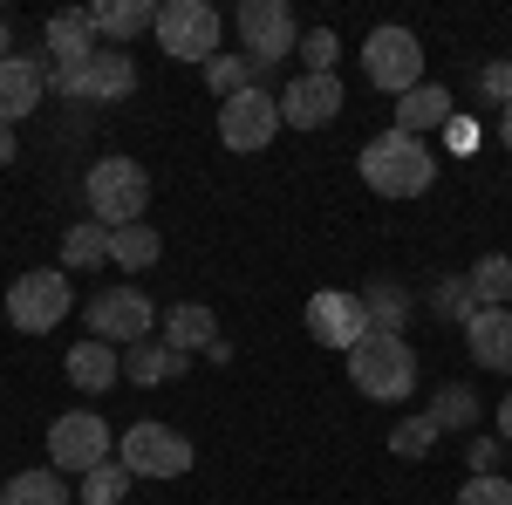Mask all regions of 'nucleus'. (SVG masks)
Instances as JSON below:
<instances>
[{
    "label": "nucleus",
    "instance_id": "obj_1",
    "mask_svg": "<svg viewBox=\"0 0 512 505\" xmlns=\"http://www.w3.org/2000/svg\"><path fill=\"white\" fill-rule=\"evenodd\" d=\"M355 171H362V185L376 198H424L437 185V157L424 137H403V130H383V137H369L362 157H355Z\"/></svg>",
    "mask_w": 512,
    "mask_h": 505
},
{
    "label": "nucleus",
    "instance_id": "obj_2",
    "mask_svg": "<svg viewBox=\"0 0 512 505\" xmlns=\"http://www.w3.org/2000/svg\"><path fill=\"white\" fill-rule=\"evenodd\" d=\"M82 205H89V219L96 226H137L144 219V205H151V171L137 164V157H96L89 164V178H82Z\"/></svg>",
    "mask_w": 512,
    "mask_h": 505
},
{
    "label": "nucleus",
    "instance_id": "obj_3",
    "mask_svg": "<svg viewBox=\"0 0 512 505\" xmlns=\"http://www.w3.org/2000/svg\"><path fill=\"white\" fill-rule=\"evenodd\" d=\"M349 383L369 403H410L417 396V349L403 335H369L349 349Z\"/></svg>",
    "mask_w": 512,
    "mask_h": 505
},
{
    "label": "nucleus",
    "instance_id": "obj_4",
    "mask_svg": "<svg viewBox=\"0 0 512 505\" xmlns=\"http://www.w3.org/2000/svg\"><path fill=\"white\" fill-rule=\"evenodd\" d=\"M158 48L171 55V62H212L219 55V41H226V14L212 7V0H164L158 7Z\"/></svg>",
    "mask_w": 512,
    "mask_h": 505
},
{
    "label": "nucleus",
    "instance_id": "obj_5",
    "mask_svg": "<svg viewBox=\"0 0 512 505\" xmlns=\"http://www.w3.org/2000/svg\"><path fill=\"white\" fill-rule=\"evenodd\" d=\"M89 342H110V349H137V342H158V308L144 287H103L89 308H82Z\"/></svg>",
    "mask_w": 512,
    "mask_h": 505
},
{
    "label": "nucleus",
    "instance_id": "obj_6",
    "mask_svg": "<svg viewBox=\"0 0 512 505\" xmlns=\"http://www.w3.org/2000/svg\"><path fill=\"white\" fill-rule=\"evenodd\" d=\"M110 458H117V430L103 424L96 410H62L48 424V465L62 471V478H89V471L110 465Z\"/></svg>",
    "mask_w": 512,
    "mask_h": 505
},
{
    "label": "nucleus",
    "instance_id": "obj_7",
    "mask_svg": "<svg viewBox=\"0 0 512 505\" xmlns=\"http://www.w3.org/2000/svg\"><path fill=\"white\" fill-rule=\"evenodd\" d=\"M192 437L185 430L158 424V417H144V424H130L117 437V465L130 471V478H185L192 471Z\"/></svg>",
    "mask_w": 512,
    "mask_h": 505
},
{
    "label": "nucleus",
    "instance_id": "obj_8",
    "mask_svg": "<svg viewBox=\"0 0 512 505\" xmlns=\"http://www.w3.org/2000/svg\"><path fill=\"white\" fill-rule=\"evenodd\" d=\"M76 308V287H69V273L62 267H35L21 273L14 287H7V321L21 328V335H48V328H62Z\"/></svg>",
    "mask_w": 512,
    "mask_h": 505
},
{
    "label": "nucleus",
    "instance_id": "obj_9",
    "mask_svg": "<svg viewBox=\"0 0 512 505\" xmlns=\"http://www.w3.org/2000/svg\"><path fill=\"white\" fill-rule=\"evenodd\" d=\"M362 76L369 89H383V96H410L417 82H424V41L410 35V28H376V35L362 41Z\"/></svg>",
    "mask_w": 512,
    "mask_h": 505
},
{
    "label": "nucleus",
    "instance_id": "obj_10",
    "mask_svg": "<svg viewBox=\"0 0 512 505\" xmlns=\"http://www.w3.org/2000/svg\"><path fill=\"white\" fill-rule=\"evenodd\" d=\"M280 130V96L274 89H239V96H226L219 103V144L226 151H267Z\"/></svg>",
    "mask_w": 512,
    "mask_h": 505
},
{
    "label": "nucleus",
    "instance_id": "obj_11",
    "mask_svg": "<svg viewBox=\"0 0 512 505\" xmlns=\"http://www.w3.org/2000/svg\"><path fill=\"white\" fill-rule=\"evenodd\" d=\"M301 41H294V14L280 7V0H239V55H253L260 62V76L287 62Z\"/></svg>",
    "mask_w": 512,
    "mask_h": 505
},
{
    "label": "nucleus",
    "instance_id": "obj_12",
    "mask_svg": "<svg viewBox=\"0 0 512 505\" xmlns=\"http://www.w3.org/2000/svg\"><path fill=\"white\" fill-rule=\"evenodd\" d=\"M308 335H315L321 349H342V355H349L355 342H369L376 328H369L362 294H349V287H321L315 301H308Z\"/></svg>",
    "mask_w": 512,
    "mask_h": 505
},
{
    "label": "nucleus",
    "instance_id": "obj_13",
    "mask_svg": "<svg viewBox=\"0 0 512 505\" xmlns=\"http://www.w3.org/2000/svg\"><path fill=\"white\" fill-rule=\"evenodd\" d=\"M335 117H342V82L335 76H294L280 89V123H294V130H328Z\"/></svg>",
    "mask_w": 512,
    "mask_h": 505
},
{
    "label": "nucleus",
    "instance_id": "obj_14",
    "mask_svg": "<svg viewBox=\"0 0 512 505\" xmlns=\"http://www.w3.org/2000/svg\"><path fill=\"white\" fill-rule=\"evenodd\" d=\"M41 96H48V62H41V55H7V62H0V123L14 130Z\"/></svg>",
    "mask_w": 512,
    "mask_h": 505
},
{
    "label": "nucleus",
    "instance_id": "obj_15",
    "mask_svg": "<svg viewBox=\"0 0 512 505\" xmlns=\"http://www.w3.org/2000/svg\"><path fill=\"white\" fill-rule=\"evenodd\" d=\"M130 96H137V62H130V48H96V62H89V76H82V103L110 110V103H130Z\"/></svg>",
    "mask_w": 512,
    "mask_h": 505
},
{
    "label": "nucleus",
    "instance_id": "obj_16",
    "mask_svg": "<svg viewBox=\"0 0 512 505\" xmlns=\"http://www.w3.org/2000/svg\"><path fill=\"white\" fill-rule=\"evenodd\" d=\"M465 349H472L478 369L512 376V308H478L472 321H465Z\"/></svg>",
    "mask_w": 512,
    "mask_h": 505
},
{
    "label": "nucleus",
    "instance_id": "obj_17",
    "mask_svg": "<svg viewBox=\"0 0 512 505\" xmlns=\"http://www.w3.org/2000/svg\"><path fill=\"white\" fill-rule=\"evenodd\" d=\"M48 62H62V69H89L96 62V28H89V7H69V14H48Z\"/></svg>",
    "mask_w": 512,
    "mask_h": 505
},
{
    "label": "nucleus",
    "instance_id": "obj_18",
    "mask_svg": "<svg viewBox=\"0 0 512 505\" xmlns=\"http://www.w3.org/2000/svg\"><path fill=\"white\" fill-rule=\"evenodd\" d=\"M158 342L178 355H205L212 342H219V314L205 308V301H178V308L158 321Z\"/></svg>",
    "mask_w": 512,
    "mask_h": 505
},
{
    "label": "nucleus",
    "instance_id": "obj_19",
    "mask_svg": "<svg viewBox=\"0 0 512 505\" xmlns=\"http://www.w3.org/2000/svg\"><path fill=\"white\" fill-rule=\"evenodd\" d=\"M62 369H69V383H76V389L103 396V389H117V383H123V349H110V342H89V335H82L76 349H69V362H62Z\"/></svg>",
    "mask_w": 512,
    "mask_h": 505
},
{
    "label": "nucleus",
    "instance_id": "obj_20",
    "mask_svg": "<svg viewBox=\"0 0 512 505\" xmlns=\"http://www.w3.org/2000/svg\"><path fill=\"white\" fill-rule=\"evenodd\" d=\"M89 28L110 41V48H130L144 28H158V7L151 0H96L89 7Z\"/></svg>",
    "mask_w": 512,
    "mask_h": 505
},
{
    "label": "nucleus",
    "instance_id": "obj_21",
    "mask_svg": "<svg viewBox=\"0 0 512 505\" xmlns=\"http://www.w3.org/2000/svg\"><path fill=\"white\" fill-rule=\"evenodd\" d=\"M396 130H403V137H431V130H451V89H437V82H417L410 96H396Z\"/></svg>",
    "mask_w": 512,
    "mask_h": 505
},
{
    "label": "nucleus",
    "instance_id": "obj_22",
    "mask_svg": "<svg viewBox=\"0 0 512 505\" xmlns=\"http://www.w3.org/2000/svg\"><path fill=\"white\" fill-rule=\"evenodd\" d=\"M362 294V308H369V328L376 335H403V321H410V308H417V294L403 287V280H390V273H376L369 287H355Z\"/></svg>",
    "mask_w": 512,
    "mask_h": 505
},
{
    "label": "nucleus",
    "instance_id": "obj_23",
    "mask_svg": "<svg viewBox=\"0 0 512 505\" xmlns=\"http://www.w3.org/2000/svg\"><path fill=\"white\" fill-rule=\"evenodd\" d=\"M185 362H192V355L164 349V342H137V349H123V383H137V389L178 383V376H185Z\"/></svg>",
    "mask_w": 512,
    "mask_h": 505
},
{
    "label": "nucleus",
    "instance_id": "obj_24",
    "mask_svg": "<svg viewBox=\"0 0 512 505\" xmlns=\"http://www.w3.org/2000/svg\"><path fill=\"white\" fill-rule=\"evenodd\" d=\"M76 499V485L62 478L55 465H41V471H14L7 485H0V505H69Z\"/></svg>",
    "mask_w": 512,
    "mask_h": 505
},
{
    "label": "nucleus",
    "instance_id": "obj_25",
    "mask_svg": "<svg viewBox=\"0 0 512 505\" xmlns=\"http://www.w3.org/2000/svg\"><path fill=\"white\" fill-rule=\"evenodd\" d=\"M89 267H110V226L76 219V226L62 233V273H89Z\"/></svg>",
    "mask_w": 512,
    "mask_h": 505
},
{
    "label": "nucleus",
    "instance_id": "obj_26",
    "mask_svg": "<svg viewBox=\"0 0 512 505\" xmlns=\"http://www.w3.org/2000/svg\"><path fill=\"white\" fill-rule=\"evenodd\" d=\"M465 287H472L478 308H512V253H478Z\"/></svg>",
    "mask_w": 512,
    "mask_h": 505
},
{
    "label": "nucleus",
    "instance_id": "obj_27",
    "mask_svg": "<svg viewBox=\"0 0 512 505\" xmlns=\"http://www.w3.org/2000/svg\"><path fill=\"white\" fill-rule=\"evenodd\" d=\"M158 253H164V239H158L151 219H137V226H117V233H110V267L144 273V267H158Z\"/></svg>",
    "mask_w": 512,
    "mask_h": 505
},
{
    "label": "nucleus",
    "instance_id": "obj_28",
    "mask_svg": "<svg viewBox=\"0 0 512 505\" xmlns=\"http://www.w3.org/2000/svg\"><path fill=\"white\" fill-rule=\"evenodd\" d=\"M205 82H212V96L226 103L239 89H260V62H253V55H212V62H205Z\"/></svg>",
    "mask_w": 512,
    "mask_h": 505
},
{
    "label": "nucleus",
    "instance_id": "obj_29",
    "mask_svg": "<svg viewBox=\"0 0 512 505\" xmlns=\"http://www.w3.org/2000/svg\"><path fill=\"white\" fill-rule=\"evenodd\" d=\"M431 424L437 430H472L478 424V389H465V383L437 389V396H431Z\"/></svg>",
    "mask_w": 512,
    "mask_h": 505
},
{
    "label": "nucleus",
    "instance_id": "obj_30",
    "mask_svg": "<svg viewBox=\"0 0 512 505\" xmlns=\"http://www.w3.org/2000/svg\"><path fill=\"white\" fill-rule=\"evenodd\" d=\"M123 492H130V471L110 458V465H96L89 478H76V499L82 505H123Z\"/></svg>",
    "mask_w": 512,
    "mask_h": 505
},
{
    "label": "nucleus",
    "instance_id": "obj_31",
    "mask_svg": "<svg viewBox=\"0 0 512 505\" xmlns=\"http://www.w3.org/2000/svg\"><path fill=\"white\" fill-rule=\"evenodd\" d=\"M437 437H444V430H437V424H431V410H424V417H403V424H396L383 444H390L396 458H431Z\"/></svg>",
    "mask_w": 512,
    "mask_h": 505
},
{
    "label": "nucleus",
    "instance_id": "obj_32",
    "mask_svg": "<svg viewBox=\"0 0 512 505\" xmlns=\"http://www.w3.org/2000/svg\"><path fill=\"white\" fill-rule=\"evenodd\" d=\"M431 308L444 314V321H458V328L472 321L478 301H472V287H465V273H444V280H437V287H431Z\"/></svg>",
    "mask_w": 512,
    "mask_h": 505
},
{
    "label": "nucleus",
    "instance_id": "obj_33",
    "mask_svg": "<svg viewBox=\"0 0 512 505\" xmlns=\"http://www.w3.org/2000/svg\"><path fill=\"white\" fill-rule=\"evenodd\" d=\"M335 55H342V41L328 35V28H308V35H301V62H308V76H335Z\"/></svg>",
    "mask_w": 512,
    "mask_h": 505
},
{
    "label": "nucleus",
    "instance_id": "obj_34",
    "mask_svg": "<svg viewBox=\"0 0 512 505\" xmlns=\"http://www.w3.org/2000/svg\"><path fill=\"white\" fill-rule=\"evenodd\" d=\"M458 505H512V478H499V471L465 478V485H458Z\"/></svg>",
    "mask_w": 512,
    "mask_h": 505
},
{
    "label": "nucleus",
    "instance_id": "obj_35",
    "mask_svg": "<svg viewBox=\"0 0 512 505\" xmlns=\"http://www.w3.org/2000/svg\"><path fill=\"white\" fill-rule=\"evenodd\" d=\"M478 96H485L492 110H512V55H506V62H485V69H478Z\"/></svg>",
    "mask_w": 512,
    "mask_h": 505
},
{
    "label": "nucleus",
    "instance_id": "obj_36",
    "mask_svg": "<svg viewBox=\"0 0 512 505\" xmlns=\"http://www.w3.org/2000/svg\"><path fill=\"white\" fill-rule=\"evenodd\" d=\"M499 437H472V478H485V471H499Z\"/></svg>",
    "mask_w": 512,
    "mask_h": 505
},
{
    "label": "nucleus",
    "instance_id": "obj_37",
    "mask_svg": "<svg viewBox=\"0 0 512 505\" xmlns=\"http://www.w3.org/2000/svg\"><path fill=\"white\" fill-rule=\"evenodd\" d=\"M492 137H499V144L512 151V110H499V117H492Z\"/></svg>",
    "mask_w": 512,
    "mask_h": 505
},
{
    "label": "nucleus",
    "instance_id": "obj_38",
    "mask_svg": "<svg viewBox=\"0 0 512 505\" xmlns=\"http://www.w3.org/2000/svg\"><path fill=\"white\" fill-rule=\"evenodd\" d=\"M499 444H512V389H506V403H499Z\"/></svg>",
    "mask_w": 512,
    "mask_h": 505
},
{
    "label": "nucleus",
    "instance_id": "obj_39",
    "mask_svg": "<svg viewBox=\"0 0 512 505\" xmlns=\"http://www.w3.org/2000/svg\"><path fill=\"white\" fill-rule=\"evenodd\" d=\"M0 164H14V130L0 123Z\"/></svg>",
    "mask_w": 512,
    "mask_h": 505
},
{
    "label": "nucleus",
    "instance_id": "obj_40",
    "mask_svg": "<svg viewBox=\"0 0 512 505\" xmlns=\"http://www.w3.org/2000/svg\"><path fill=\"white\" fill-rule=\"evenodd\" d=\"M7 55H14V35H7V21H0V62H7Z\"/></svg>",
    "mask_w": 512,
    "mask_h": 505
}]
</instances>
